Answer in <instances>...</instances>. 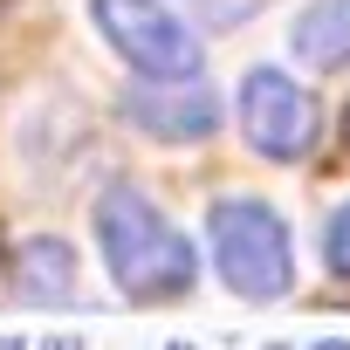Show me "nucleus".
I'll return each mask as SVG.
<instances>
[{
    "label": "nucleus",
    "instance_id": "obj_1",
    "mask_svg": "<svg viewBox=\"0 0 350 350\" xmlns=\"http://www.w3.org/2000/svg\"><path fill=\"white\" fill-rule=\"evenodd\" d=\"M96 241H103L110 282L131 302H179L200 282L193 241L172 227L151 206V193H137V186H103L96 193Z\"/></svg>",
    "mask_w": 350,
    "mask_h": 350
},
{
    "label": "nucleus",
    "instance_id": "obj_2",
    "mask_svg": "<svg viewBox=\"0 0 350 350\" xmlns=\"http://www.w3.org/2000/svg\"><path fill=\"white\" fill-rule=\"evenodd\" d=\"M206 241H213V268L241 302H282L295 288V247L288 227L268 200H213L206 213Z\"/></svg>",
    "mask_w": 350,
    "mask_h": 350
},
{
    "label": "nucleus",
    "instance_id": "obj_3",
    "mask_svg": "<svg viewBox=\"0 0 350 350\" xmlns=\"http://www.w3.org/2000/svg\"><path fill=\"white\" fill-rule=\"evenodd\" d=\"M103 42L151 83H200V35L165 0H90Z\"/></svg>",
    "mask_w": 350,
    "mask_h": 350
},
{
    "label": "nucleus",
    "instance_id": "obj_4",
    "mask_svg": "<svg viewBox=\"0 0 350 350\" xmlns=\"http://www.w3.org/2000/svg\"><path fill=\"white\" fill-rule=\"evenodd\" d=\"M241 137L275 165L302 158L316 144V96L282 69H247L241 76Z\"/></svg>",
    "mask_w": 350,
    "mask_h": 350
},
{
    "label": "nucleus",
    "instance_id": "obj_5",
    "mask_svg": "<svg viewBox=\"0 0 350 350\" xmlns=\"http://www.w3.org/2000/svg\"><path fill=\"white\" fill-rule=\"evenodd\" d=\"M124 110L151 131V137H172V144H200V137H213V124H220V103H213V90L206 83H165V90H137V96H124Z\"/></svg>",
    "mask_w": 350,
    "mask_h": 350
},
{
    "label": "nucleus",
    "instance_id": "obj_6",
    "mask_svg": "<svg viewBox=\"0 0 350 350\" xmlns=\"http://www.w3.org/2000/svg\"><path fill=\"white\" fill-rule=\"evenodd\" d=\"M288 55L302 69H350V0H309L288 21Z\"/></svg>",
    "mask_w": 350,
    "mask_h": 350
},
{
    "label": "nucleus",
    "instance_id": "obj_7",
    "mask_svg": "<svg viewBox=\"0 0 350 350\" xmlns=\"http://www.w3.org/2000/svg\"><path fill=\"white\" fill-rule=\"evenodd\" d=\"M14 295L21 302H69L76 295V247L55 234H35L14 247Z\"/></svg>",
    "mask_w": 350,
    "mask_h": 350
},
{
    "label": "nucleus",
    "instance_id": "obj_8",
    "mask_svg": "<svg viewBox=\"0 0 350 350\" xmlns=\"http://www.w3.org/2000/svg\"><path fill=\"white\" fill-rule=\"evenodd\" d=\"M323 261H329L336 275H350V206H336V213H329V241H323Z\"/></svg>",
    "mask_w": 350,
    "mask_h": 350
},
{
    "label": "nucleus",
    "instance_id": "obj_9",
    "mask_svg": "<svg viewBox=\"0 0 350 350\" xmlns=\"http://www.w3.org/2000/svg\"><path fill=\"white\" fill-rule=\"evenodd\" d=\"M42 350H83V336H42Z\"/></svg>",
    "mask_w": 350,
    "mask_h": 350
},
{
    "label": "nucleus",
    "instance_id": "obj_10",
    "mask_svg": "<svg viewBox=\"0 0 350 350\" xmlns=\"http://www.w3.org/2000/svg\"><path fill=\"white\" fill-rule=\"evenodd\" d=\"M316 350H350V336H323V343H316Z\"/></svg>",
    "mask_w": 350,
    "mask_h": 350
},
{
    "label": "nucleus",
    "instance_id": "obj_11",
    "mask_svg": "<svg viewBox=\"0 0 350 350\" xmlns=\"http://www.w3.org/2000/svg\"><path fill=\"white\" fill-rule=\"evenodd\" d=\"M165 350H200V343H165Z\"/></svg>",
    "mask_w": 350,
    "mask_h": 350
}]
</instances>
